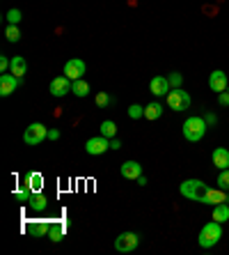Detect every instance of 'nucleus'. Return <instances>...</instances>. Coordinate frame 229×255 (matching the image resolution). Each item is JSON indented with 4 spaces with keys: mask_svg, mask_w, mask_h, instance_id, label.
Masks as SVG:
<instances>
[{
    "mask_svg": "<svg viewBox=\"0 0 229 255\" xmlns=\"http://www.w3.org/2000/svg\"><path fill=\"white\" fill-rule=\"evenodd\" d=\"M7 21H9V25H16L21 21V9H9L7 12Z\"/></svg>",
    "mask_w": 229,
    "mask_h": 255,
    "instance_id": "obj_30",
    "label": "nucleus"
},
{
    "mask_svg": "<svg viewBox=\"0 0 229 255\" xmlns=\"http://www.w3.org/2000/svg\"><path fill=\"white\" fill-rule=\"evenodd\" d=\"M149 90H152L153 97H167L172 85H170V81H167V76H153L152 81H149Z\"/></svg>",
    "mask_w": 229,
    "mask_h": 255,
    "instance_id": "obj_10",
    "label": "nucleus"
},
{
    "mask_svg": "<svg viewBox=\"0 0 229 255\" xmlns=\"http://www.w3.org/2000/svg\"><path fill=\"white\" fill-rule=\"evenodd\" d=\"M167 106L176 113H181V111H188L190 108V95L188 92H183L181 88H172L167 92Z\"/></svg>",
    "mask_w": 229,
    "mask_h": 255,
    "instance_id": "obj_4",
    "label": "nucleus"
},
{
    "mask_svg": "<svg viewBox=\"0 0 229 255\" xmlns=\"http://www.w3.org/2000/svg\"><path fill=\"white\" fill-rule=\"evenodd\" d=\"M101 136H106V138H115L117 136V125L112 122V120H106V122H101Z\"/></svg>",
    "mask_w": 229,
    "mask_h": 255,
    "instance_id": "obj_24",
    "label": "nucleus"
},
{
    "mask_svg": "<svg viewBox=\"0 0 229 255\" xmlns=\"http://www.w3.org/2000/svg\"><path fill=\"white\" fill-rule=\"evenodd\" d=\"M82 74H85V62H82L80 58H71L69 62L65 65V76L71 78V81L82 78Z\"/></svg>",
    "mask_w": 229,
    "mask_h": 255,
    "instance_id": "obj_11",
    "label": "nucleus"
},
{
    "mask_svg": "<svg viewBox=\"0 0 229 255\" xmlns=\"http://www.w3.org/2000/svg\"><path fill=\"white\" fill-rule=\"evenodd\" d=\"M5 37L9 39V42H18L21 39V32H18V28L16 25H7V30H5Z\"/></svg>",
    "mask_w": 229,
    "mask_h": 255,
    "instance_id": "obj_28",
    "label": "nucleus"
},
{
    "mask_svg": "<svg viewBox=\"0 0 229 255\" xmlns=\"http://www.w3.org/2000/svg\"><path fill=\"white\" fill-rule=\"evenodd\" d=\"M140 246V235L138 232H122L117 239H115V249L119 253H131Z\"/></svg>",
    "mask_w": 229,
    "mask_h": 255,
    "instance_id": "obj_6",
    "label": "nucleus"
},
{
    "mask_svg": "<svg viewBox=\"0 0 229 255\" xmlns=\"http://www.w3.org/2000/svg\"><path fill=\"white\" fill-rule=\"evenodd\" d=\"M25 232L32 235V237H46L48 235V228H51V221H44V219H37V221H25Z\"/></svg>",
    "mask_w": 229,
    "mask_h": 255,
    "instance_id": "obj_8",
    "label": "nucleus"
},
{
    "mask_svg": "<svg viewBox=\"0 0 229 255\" xmlns=\"http://www.w3.org/2000/svg\"><path fill=\"white\" fill-rule=\"evenodd\" d=\"M213 221H218V223H227L229 221V205L227 202H220V205L213 207Z\"/></svg>",
    "mask_w": 229,
    "mask_h": 255,
    "instance_id": "obj_20",
    "label": "nucleus"
},
{
    "mask_svg": "<svg viewBox=\"0 0 229 255\" xmlns=\"http://www.w3.org/2000/svg\"><path fill=\"white\" fill-rule=\"evenodd\" d=\"M218 189H223V191H229V168L227 170H220V175H218Z\"/></svg>",
    "mask_w": 229,
    "mask_h": 255,
    "instance_id": "obj_26",
    "label": "nucleus"
},
{
    "mask_svg": "<svg viewBox=\"0 0 229 255\" xmlns=\"http://www.w3.org/2000/svg\"><path fill=\"white\" fill-rule=\"evenodd\" d=\"M135 182H138V184H140V186H145V184H147V177H145V175H140V177L135 179Z\"/></svg>",
    "mask_w": 229,
    "mask_h": 255,
    "instance_id": "obj_37",
    "label": "nucleus"
},
{
    "mask_svg": "<svg viewBox=\"0 0 229 255\" xmlns=\"http://www.w3.org/2000/svg\"><path fill=\"white\" fill-rule=\"evenodd\" d=\"M227 85H229V81H227V74H225L223 69H216V71H211V76H209V88L213 90V92H225L227 90Z\"/></svg>",
    "mask_w": 229,
    "mask_h": 255,
    "instance_id": "obj_13",
    "label": "nucleus"
},
{
    "mask_svg": "<svg viewBox=\"0 0 229 255\" xmlns=\"http://www.w3.org/2000/svg\"><path fill=\"white\" fill-rule=\"evenodd\" d=\"M9 65H12V60L9 58H0V71H7L9 69Z\"/></svg>",
    "mask_w": 229,
    "mask_h": 255,
    "instance_id": "obj_33",
    "label": "nucleus"
},
{
    "mask_svg": "<svg viewBox=\"0 0 229 255\" xmlns=\"http://www.w3.org/2000/svg\"><path fill=\"white\" fill-rule=\"evenodd\" d=\"M206 129H209V125H206V120L200 118V115H193V118H188L183 122V136L190 142H200L206 136Z\"/></svg>",
    "mask_w": 229,
    "mask_h": 255,
    "instance_id": "obj_2",
    "label": "nucleus"
},
{
    "mask_svg": "<svg viewBox=\"0 0 229 255\" xmlns=\"http://www.w3.org/2000/svg\"><path fill=\"white\" fill-rule=\"evenodd\" d=\"M85 149H87V154H92V156L103 154L106 149H110V138H106V136H94V138H89V140L85 142Z\"/></svg>",
    "mask_w": 229,
    "mask_h": 255,
    "instance_id": "obj_7",
    "label": "nucleus"
},
{
    "mask_svg": "<svg viewBox=\"0 0 229 255\" xmlns=\"http://www.w3.org/2000/svg\"><path fill=\"white\" fill-rule=\"evenodd\" d=\"M213 166L218 168V170H227L229 168V149H225V147H218V149H213Z\"/></svg>",
    "mask_w": 229,
    "mask_h": 255,
    "instance_id": "obj_16",
    "label": "nucleus"
},
{
    "mask_svg": "<svg viewBox=\"0 0 229 255\" xmlns=\"http://www.w3.org/2000/svg\"><path fill=\"white\" fill-rule=\"evenodd\" d=\"M206 125H216V122H218V118H216V113H209V115H206Z\"/></svg>",
    "mask_w": 229,
    "mask_h": 255,
    "instance_id": "obj_35",
    "label": "nucleus"
},
{
    "mask_svg": "<svg viewBox=\"0 0 229 255\" xmlns=\"http://www.w3.org/2000/svg\"><path fill=\"white\" fill-rule=\"evenodd\" d=\"M14 198H16L18 202H25V205H28V200H30V198H32V191H30L28 186L23 184V186H21V189L16 191V193H14Z\"/></svg>",
    "mask_w": 229,
    "mask_h": 255,
    "instance_id": "obj_25",
    "label": "nucleus"
},
{
    "mask_svg": "<svg viewBox=\"0 0 229 255\" xmlns=\"http://www.w3.org/2000/svg\"><path fill=\"white\" fill-rule=\"evenodd\" d=\"M200 202H204V205H211V207H216V205H220V202H227V193H225L223 189H206Z\"/></svg>",
    "mask_w": 229,
    "mask_h": 255,
    "instance_id": "obj_14",
    "label": "nucleus"
},
{
    "mask_svg": "<svg viewBox=\"0 0 229 255\" xmlns=\"http://www.w3.org/2000/svg\"><path fill=\"white\" fill-rule=\"evenodd\" d=\"M48 138V129L41 122H32V125L25 129L23 133V142L25 145H39L41 140H46Z\"/></svg>",
    "mask_w": 229,
    "mask_h": 255,
    "instance_id": "obj_5",
    "label": "nucleus"
},
{
    "mask_svg": "<svg viewBox=\"0 0 229 255\" xmlns=\"http://www.w3.org/2000/svg\"><path fill=\"white\" fill-rule=\"evenodd\" d=\"M209 189V186L202 182V179H186V182H181L179 184V193H181L183 198H188V200H202V196H204V191Z\"/></svg>",
    "mask_w": 229,
    "mask_h": 255,
    "instance_id": "obj_3",
    "label": "nucleus"
},
{
    "mask_svg": "<svg viewBox=\"0 0 229 255\" xmlns=\"http://www.w3.org/2000/svg\"><path fill=\"white\" fill-rule=\"evenodd\" d=\"M71 88H74V81L67 76H58L51 81V95L53 97H65L71 92Z\"/></svg>",
    "mask_w": 229,
    "mask_h": 255,
    "instance_id": "obj_9",
    "label": "nucleus"
},
{
    "mask_svg": "<svg viewBox=\"0 0 229 255\" xmlns=\"http://www.w3.org/2000/svg\"><path fill=\"white\" fill-rule=\"evenodd\" d=\"M9 71H12L14 76L23 78V74L28 71V60H25L23 55H14V58H12V65H9Z\"/></svg>",
    "mask_w": 229,
    "mask_h": 255,
    "instance_id": "obj_18",
    "label": "nucleus"
},
{
    "mask_svg": "<svg viewBox=\"0 0 229 255\" xmlns=\"http://www.w3.org/2000/svg\"><path fill=\"white\" fill-rule=\"evenodd\" d=\"M71 92L76 97H87L89 95V83L85 81V78H78V81H74V88H71Z\"/></svg>",
    "mask_w": 229,
    "mask_h": 255,
    "instance_id": "obj_23",
    "label": "nucleus"
},
{
    "mask_svg": "<svg viewBox=\"0 0 229 255\" xmlns=\"http://www.w3.org/2000/svg\"><path fill=\"white\" fill-rule=\"evenodd\" d=\"M142 175V166L138 161H126L122 163V177L124 179H138Z\"/></svg>",
    "mask_w": 229,
    "mask_h": 255,
    "instance_id": "obj_15",
    "label": "nucleus"
},
{
    "mask_svg": "<svg viewBox=\"0 0 229 255\" xmlns=\"http://www.w3.org/2000/svg\"><path fill=\"white\" fill-rule=\"evenodd\" d=\"M18 85H21V78L14 76L12 71H9V74H2V76H0V95L9 97L14 90L18 88Z\"/></svg>",
    "mask_w": 229,
    "mask_h": 255,
    "instance_id": "obj_12",
    "label": "nucleus"
},
{
    "mask_svg": "<svg viewBox=\"0 0 229 255\" xmlns=\"http://www.w3.org/2000/svg\"><path fill=\"white\" fill-rule=\"evenodd\" d=\"M227 205H229V196H227Z\"/></svg>",
    "mask_w": 229,
    "mask_h": 255,
    "instance_id": "obj_38",
    "label": "nucleus"
},
{
    "mask_svg": "<svg viewBox=\"0 0 229 255\" xmlns=\"http://www.w3.org/2000/svg\"><path fill=\"white\" fill-rule=\"evenodd\" d=\"M129 115L133 120H140V118H145V108H142L140 104H131V106H129Z\"/></svg>",
    "mask_w": 229,
    "mask_h": 255,
    "instance_id": "obj_27",
    "label": "nucleus"
},
{
    "mask_svg": "<svg viewBox=\"0 0 229 255\" xmlns=\"http://www.w3.org/2000/svg\"><path fill=\"white\" fill-rule=\"evenodd\" d=\"M48 239L53 244H58V242H62L65 239V226L62 223H51V228H48V235H46Z\"/></svg>",
    "mask_w": 229,
    "mask_h": 255,
    "instance_id": "obj_21",
    "label": "nucleus"
},
{
    "mask_svg": "<svg viewBox=\"0 0 229 255\" xmlns=\"http://www.w3.org/2000/svg\"><path fill=\"white\" fill-rule=\"evenodd\" d=\"M119 147H122V142H119L117 138H112V140H110V149H119Z\"/></svg>",
    "mask_w": 229,
    "mask_h": 255,
    "instance_id": "obj_36",
    "label": "nucleus"
},
{
    "mask_svg": "<svg viewBox=\"0 0 229 255\" xmlns=\"http://www.w3.org/2000/svg\"><path fill=\"white\" fill-rule=\"evenodd\" d=\"M25 186H28L32 193H41V189H44V175H41V172H28Z\"/></svg>",
    "mask_w": 229,
    "mask_h": 255,
    "instance_id": "obj_17",
    "label": "nucleus"
},
{
    "mask_svg": "<svg viewBox=\"0 0 229 255\" xmlns=\"http://www.w3.org/2000/svg\"><path fill=\"white\" fill-rule=\"evenodd\" d=\"M58 138H60L58 129H48V140H58Z\"/></svg>",
    "mask_w": 229,
    "mask_h": 255,
    "instance_id": "obj_34",
    "label": "nucleus"
},
{
    "mask_svg": "<svg viewBox=\"0 0 229 255\" xmlns=\"http://www.w3.org/2000/svg\"><path fill=\"white\" fill-rule=\"evenodd\" d=\"M167 81H170V85L172 88H181V83H183V76L179 74V71H172L170 76H167Z\"/></svg>",
    "mask_w": 229,
    "mask_h": 255,
    "instance_id": "obj_29",
    "label": "nucleus"
},
{
    "mask_svg": "<svg viewBox=\"0 0 229 255\" xmlns=\"http://www.w3.org/2000/svg\"><path fill=\"white\" fill-rule=\"evenodd\" d=\"M220 239H223V223L211 221V223L202 226L200 237H197V244H200L202 249H213V246H216Z\"/></svg>",
    "mask_w": 229,
    "mask_h": 255,
    "instance_id": "obj_1",
    "label": "nucleus"
},
{
    "mask_svg": "<svg viewBox=\"0 0 229 255\" xmlns=\"http://www.w3.org/2000/svg\"><path fill=\"white\" fill-rule=\"evenodd\" d=\"M110 101H112L110 95H106V92H99V95H96V106H99V108H106Z\"/></svg>",
    "mask_w": 229,
    "mask_h": 255,
    "instance_id": "obj_31",
    "label": "nucleus"
},
{
    "mask_svg": "<svg viewBox=\"0 0 229 255\" xmlns=\"http://www.w3.org/2000/svg\"><path fill=\"white\" fill-rule=\"evenodd\" d=\"M28 207L32 209V212H44V209L48 207V198L44 196V193H32V198L28 200Z\"/></svg>",
    "mask_w": 229,
    "mask_h": 255,
    "instance_id": "obj_19",
    "label": "nucleus"
},
{
    "mask_svg": "<svg viewBox=\"0 0 229 255\" xmlns=\"http://www.w3.org/2000/svg\"><path fill=\"white\" fill-rule=\"evenodd\" d=\"M218 101H220V106H229V92H227V90L218 95Z\"/></svg>",
    "mask_w": 229,
    "mask_h": 255,
    "instance_id": "obj_32",
    "label": "nucleus"
},
{
    "mask_svg": "<svg viewBox=\"0 0 229 255\" xmlns=\"http://www.w3.org/2000/svg\"><path fill=\"white\" fill-rule=\"evenodd\" d=\"M160 113H163V106H160L158 101H152V104L145 106V118L147 120H158Z\"/></svg>",
    "mask_w": 229,
    "mask_h": 255,
    "instance_id": "obj_22",
    "label": "nucleus"
}]
</instances>
